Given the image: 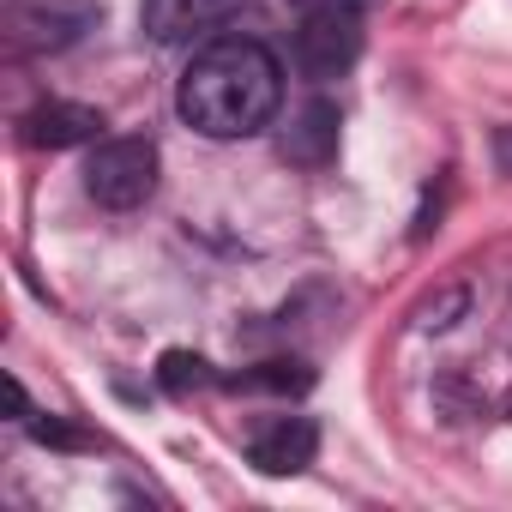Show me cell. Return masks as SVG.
<instances>
[{"label": "cell", "mask_w": 512, "mask_h": 512, "mask_svg": "<svg viewBox=\"0 0 512 512\" xmlns=\"http://www.w3.org/2000/svg\"><path fill=\"white\" fill-rule=\"evenodd\" d=\"M284 103V67L260 37H217L205 43L181 85H175V109L193 133L205 139H247L260 133Z\"/></svg>", "instance_id": "cell-1"}, {"label": "cell", "mask_w": 512, "mask_h": 512, "mask_svg": "<svg viewBox=\"0 0 512 512\" xmlns=\"http://www.w3.org/2000/svg\"><path fill=\"white\" fill-rule=\"evenodd\" d=\"M85 193L103 211H139L157 193V139L151 133L97 139L91 157H85Z\"/></svg>", "instance_id": "cell-2"}, {"label": "cell", "mask_w": 512, "mask_h": 512, "mask_svg": "<svg viewBox=\"0 0 512 512\" xmlns=\"http://www.w3.org/2000/svg\"><path fill=\"white\" fill-rule=\"evenodd\" d=\"M362 55V0H320L296 25V67L314 85H332Z\"/></svg>", "instance_id": "cell-3"}, {"label": "cell", "mask_w": 512, "mask_h": 512, "mask_svg": "<svg viewBox=\"0 0 512 512\" xmlns=\"http://www.w3.org/2000/svg\"><path fill=\"white\" fill-rule=\"evenodd\" d=\"M97 25L91 0H7L13 49H67Z\"/></svg>", "instance_id": "cell-4"}, {"label": "cell", "mask_w": 512, "mask_h": 512, "mask_svg": "<svg viewBox=\"0 0 512 512\" xmlns=\"http://www.w3.org/2000/svg\"><path fill=\"white\" fill-rule=\"evenodd\" d=\"M314 452H320V428L308 416H278V422H266L247 440V458L266 476H302L314 464Z\"/></svg>", "instance_id": "cell-5"}, {"label": "cell", "mask_w": 512, "mask_h": 512, "mask_svg": "<svg viewBox=\"0 0 512 512\" xmlns=\"http://www.w3.org/2000/svg\"><path fill=\"white\" fill-rule=\"evenodd\" d=\"M103 133V109L91 103H43L25 115V139L43 151H67V145H91Z\"/></svg>", "instance_id": "cell-6"}, {"label": "cell", "mask_w": 512, "mask_h": 512, "mask_svg": "<svg viewBox=\"0 0 512 512\" xmlns=\"http://www.w3.org/2000/svg\"><path fill=\"white\" fill-rule=\"evenodd\" d=\"M284 157L296 169H326L338 157V109L326 97H314L290 127H284Z\"/></svg>", "instance_id": "cell-7"}, {"label": "cell", "mask_w": 512, "mask_h": 512, "mask_svg": "<svg viewBox=\"0 0 512 512\" xmlns=\"http://www.w3.org/2000/svg\"><path fill=\"white\" fill-rule=\"evenodd\" d=\"M211 19H217V0H139V25H145V37L163 43V49L193 43Z\"/></svg>", "instance_id": "cell-8"}, {"label": "cell", "mask_w": 512, "mask_h": 512, "mask_svg": "<svg viewBox=\"0 0 512 512\" xmlns=\"http://www.w3.org/2000/svg\"><path fill=\"white\" fill-rule=\"evenodd\" d=\"M157 386L163 392H193V386H205V356H193V350H169L163 362H157Z\"/></svg>", "instance_id": "cell-9"}, {"label": "cell", "mask_w": 512, "mask_h": 512, "mask_svg": "<svg viewBox=\"0 0 512 512\" xmlns=\"http://www.w3.org/2000/svg\"><path fill=\"white\" fill-rule=\"evenodd\" d=\"M235 386H272V392H302V386H314V368H308V362H266L260 374H241Z\"/></svg>", "instance_id": "cell-10"}, {"label": "cell", "mask_w": 512, "mask_h": 512, "mask_svg": "<svg viewBox=\"0 0 512 512\" xmlns=\"http://www.w3.org/2000/svg\"><path fill=\"white\" fill-rule=\"evenodd\" d=\"M25 428H31V434H37L43 446H67V452H79V446H91V440H85L79 428H67L61 416H37V410H31V422H25Z\"/></svg>", "instance_id": "cell-11"}, {"label": "cell", "mask_w": 512, "mask_h": 512, "mask_svg": "<svg viewBox=\"0 0 512 512\" xmlns=\"http://www.w3.org/2000/svg\"><path fill=\"white\" fill-rule=\"evenodd\" d=\"M464 302H470L464 290H452V296H440V302H428V308H422V332H446V326H452V314H458Z\"/></svg>", "instance_id": "cell-12"}, {"label": "cell", "mask_w": 512, "mask_h": 512, "mask_svg": "<svg viewBox=\"0 0 512 512\" xmlns=\"http://www.w3.org/2000/svg\"><path fill=\"white\" fill-rule=\"evenodd\" d=\"M494 163H500V175H512V127L494 133Z\"/></svg>", "instance_id": "cell-13"}, {"label": "cell", "mask_w": 512, "mask_h": 512, "mask_svg": "<svg viewBox=\"0 0 512 512\" xmlns=\"http://www.w3.org/2000/svg\"><path fill=\"white\" fill-rule=\"evenodd\" d=\"M7 398H13V416H19V422H31V398H25V386H19L13 374H7Z\"/></svg>", "instance_id": "cell-14"}]
</instances>
